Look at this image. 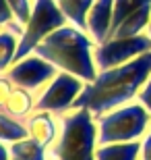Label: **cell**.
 <instances>
[{
	"mask_svg": "<svg viewBox=\"0 0 151 160\" xmlns=\"http://www.w3.org/2000/svg\"><path fill=\"white\" fill-rule=\"evenodd\" d=\"M151 77V52L141 54L130 62L97 71V77L85 85L73 108H87L93 117L110 112L134 102L141 88ZM70 108V110H73Z\"/></svg>",
	"mask_w": 151,
	"mask_h": 160,
	"instance_id": "6da1fadb",
	"label": "cell"
},
{
	"mask_svg": "<svg viewBox=\"0 0 151 160\" xmlns=\"http://www.w3.org/2000/svg\"><path fill=\"white\" fill-rule=\"evenodd\" d=\"M95 46L97 44L87 31L66 23L41 42L35 48V54L46 58L58 71L70 73L85 83H91L97 77V65L93 58Z\"/></svg>",
	"mask_w": 151,
	"mask_h": 160,
	"instance_id": "7a4b0ae2",
	"label": "cell"
},
{
	"mask_svg": "<svg viewBox=\"0 0 151 160\" xmlns=\"http://www.w3.org/2000/svg\"><path fill=\"white\" fill-rule=\"evenodd\" d=\"M60 131L50 158L54 160H95L97 150V123L87 108H73L58 114Z\"/></svg>",
	"mask_w": 151,
	"mask_h": 160,
	"instance_id": "3957f363",
	"label": "cell"
},
{
	"mask_svg": "<svg viewBox=\"0 0 151 160\" xmlns=\"http://www.w3.org/2000/svg\"><path fill=\"white\" fill-rule=\"evenodd\" d=\"M95 123L99 146L118 142H141L151 131V112L141 102L134 100L101 117H95Z\"/></svg>",
	"mask_w": 151,
	"mask_h": 160,
	"instance_id": "277c9868",
	"label": "cell"
},
{
	"mask_svg": "<svg viewBox=\"0 0 151 160\" xmlns=\"http://www.w3.org/2000/svg\"><path fill=\"white\" fill-rule=\"evenodd\" d=\"M66 23L68 21L58 8L56 0H33V11H31V17L23 29V36L19 40V50H17V56H15V62L33 54L35 48L50 33H54Z\"/></svg>",
	"mask_w": 151,
	"mask_h": 160,
	"instance_id": "5b68a950",
	"label": "cell"
},
{
	"mask_svg": "<svg viewBox=\"0 0 151 160\" xmlns=\"http://www.w3.org/2000/svg\"><path fill=\"white\" fill-rule=\"evenodd\" d=\"M87 83L83 79L70 75V73L60 71L46 88L37 94V102H35V110H46L52 114H62L68 112L73 104L77 102V98L81 96V92L85 89Z\"/></svg>",
	"mask_w": 151,
	"mask_h": 160,
	"instance_id": "8992f818",
	"label": "cell"
},
{
	"mask_svg": "<svg viewBox=\"0 0 151 160\" xmlns=\"http://www.w3.org/2000/svg\"><path fill=\"white\" fill-rule=\"evenodd\" d=\"M147 52H151V38L149 33H141L134 38H110L104 44H97L93 50V58L97 71H106L112 67L130 62Z\"/></svg>",
	"mask_w": 151,
	"mask_h": 160,
	"instance_id": "52a82bcc",
	"label": "cell"
},
{
	"mask_svg": "<svg viewBox=\"0 0 151 160\" xmlns=\"http://www.w3.org/2000/svg\"><path fill=\"white\" fill-rule=\"evenodd\" d=\"M58 73L60 71L54 65H50L46 58H41V56H37L33 52L29 56H25V58L17 60L4 75L17 88H23V89L33 92V94H40Z\"/></svg>",
	"mask_w": 151,
	"mask_h": 160,
	"instance_id": "ba28073f",
	"label": "cell"
},
{
	"mask_svg": "<svg viewBox=\"0 0 151 160\" xmlns=\"http://www.w3.org/2000/svg\"><path fill=\"white\" fill-rule=\"evenodd\" d=\"M25 125H27V133H29L31 139H35L41 146H46L48 150L54 146L56 137H58V131H60L58 117L52 112H46V110L31 112L25 119Z\"/></svg>",
	"mask_w": 151,
	"mask_h": 160,
	"instance_id": "9c48e42d",
	"label": "cell"
},
{
	"mask_svg": "<svg viewBox=\"0 0 151 160\" xmlns=\"http://www.w3.org/2000/svg\"><path fill=\"white\" fill-rule=\"evenodd\" d=\"M114 19V0H95L87 15V33L95 44H104L110 38Z\"/></svg>",
	"mask_w": 151,
	"mask_h": 160,
	"instance_id": "30bf717a",
	"label": "cell"
},
{
	"mask_svg": "<svg viewBox=\"0 0 151 160\" xmlns=\"http://www.w3.org/2000/svg\"><path fill=\"white\" fill-rule=\"evenodd\" d=\"M149 21H151V4H147L143 8H139L137 12L128 15L116 29L110 33V38H134V36H141V33H147Z\"/></svg>",
	"mask_w": 151,
	"mask_h": 160,
	"instance_id": "8fae6325",
	"label": "cell"
},
{
	"mask_svg": "<svg viewBox=\"0 0 151 160\" xmlns=\"http://www.w3.org/2000/svg\"><path fill=\"white\" fill-rule=\"evenodd\" d=\"M95 160H141V142H118L97 146Z\"/></svg>",
	"mask_w": 151,
	"mask_h": 160,
	"instance_id": "7c38bea8",
	"label": "cell"
},
{
	"mask_svg": "<svg viewBox=\"0 0 151 160\" xmlns=\"http://www.w3.org/2000/svg\"><path fill=\"white\" fill-rule=\"evenodd\" d=\"M35 102H37V94L29 92V89H23V88H12V94L6 102L4 110L11 117H17V119H27L31 112H35Z\"/></svg>",
	"mask_w": 151,
	"mask_h": 160,
	"instance_id": "4fadbf2b",
	"label": "cell"
},
{
	"mask_svg": "<svg viewBox=\"0 0 151 160\" xmlns=\"http://www.w3.org/2000/svg\"><path fill=\"white\" fill-rule=\"evenodd\" d=\"M93 2L95 0H56V4L66 17V21L83 31H87V15L91 11Z\"/></svg>",
	"mask_w": 151,
	"mask_h": 160,
	"instance_id": "5bb4252c",
	"label": "cell"
},
{
	"mask_svg": "<svg viewBox=\"0 0 151 160\" xmlns=\"http://www.w3.org/2000/svg\"><path fill=\"white\" fill-rule=\"evenodd\" d=\"M25 137H29L25 121L11 117L6 110H0V142L11 146L19 139H25Z\"/></svg>",
	"mask_w": 151,
	"mask_h": 160,
	"instance_id": "9a60e30c",
	"label": "cell"
},
{
	"mask_svg": "<svg viewBox=\"0 0 151 160\" xmlns=\"http://www.w3.org/2000/svg\"><path fill=\"white\" fill-rule=\"evenodd\" d=\"M12 158L19 160H50V150L46 146L37 143L31 137H25V139H19V142L11 143L8 146Z\"/></svg>",
	"mask_w": 151,
	"mask_h": 160,
	"instance_id": "2e32d148",
	"label": "cell"
},
{
	"mask_svg": "<svg viewBox=\"0 0 151 160\" xmlns=\"http://www.w3.org/2000/svg\"><path fill=\"white\" fill-rule=\"evenodd\" d=\"M21 36L8 27H0V73H6L15 62Z\"/></svg>",
	"mask_w": 151,
	"mask_h": 160,
	"instance_id": "e0dca14e",
	"label": "cell"
},
{
	"mask_svg": "<svg viewBox=\"0 0 151 160\" xmlns=\"http://www.w3.org/2000/svg\"><path fill=\"white\" fill-rule=\"evenodd\" d=\"M147 4H151V0H114V19H112L110 33L116 29L128 15L137 12L139 8H143V6H147Z\"/></svg>",
	"mask_w": 151,
	"mask_h": 160,
	"instance_id": "ac0fdd59",
	"label": "cell"
},
{
	"mask_svg": "<svg viewBox=\"0 0 151 160\" xmlns=\"http://www.w3.org/2000/svg\"><path fill=\"white\" fill-rule=\"evenodd\" d=\"M8 4L12 8L15 21L25 27L29 17H31V11H33V0H8Z\"/></svg>",
	"mask_w": 151,
	"mask_h": 160,
	"instance_id": "d6986e66",
	"label": "cell"
},
{
	"mask_svg": "<svg viewBox=\"0 0 151 160\" xmlns=\"http://www.w3.org/2000/svg\"><path fill=\"white\" fill-rule=\"evenodd\" d=\"M12 88H15V83L6 77L4 73H0V110H4L6 102H8V98L12 94Z\"/></svg>",
	"mask_w": 151,
	"mask_h": 160,
	"instance_id": "ffe728a7",
	"label": "cell"
},
{
	"mask_svg": "<svg viewBox=\"0 0 151 160\" xmlns=\"http://www.w3.org/2000/svg\"><path fill=\"white\" fill-rule=\"evenodd\" d=\"M11 23H15L12 8L8 4V0H0V27H8Z\"/></svg>",
	"mask_w": 151,
	"mask_h": 160,
	"instance_id": "44dd1931",
	"label": "cell"
},
{
	"mask_svg": "<svg viewBox=\"0 0 151 160\" xmlns=\"http://www.w3.org/2000/svg\"><path fill=\"white\" fill-rule=\"evenodd\" d=\"M137 102H141L143 106L147 108L151 112V77L145 81V85L141 88V92H139V96H137Z\"/></svg>",
	"mask_w": 151,
	"mask_h": 160,
	"instance_id": "7402d4cb",
	"label": "cell"
},
{
	"mask_svg": "<svg viewBox=\"0 0 151 160\" xmlns=\"http://www.w3.org/2000/svg\"><path fill=\"white\" fill-rule=\"evenodd\" d=\"M141 160H151V131L141 139Z\"/></svg>",
	"mask_w": 151,
	"mask_h": 160,
	"instance_id": "603a6c76",
	"label": "cell"
},
{
	"mask_svg": "<svg viewBox=\"0 0 151 160\" xmlns=\"http://www.w3.org/2000/svg\"><path fill=\"white\" fill-rule=\"evenodd\" d=\"M0 160H11V150L2 142H0Z\"/></svg>",
	"mask_w": 151,
	"mask_h": 160,
	"instance_id": "cb8c5ba5",
	"label": "cell"
},
{
	"mask_svg": "<svg viewBox=\"0 0 151 160\" xmlns=\"http://www.w3.org/2000/svg\"><path fill=\"white\" fill-rule=\"evenodd\" d=\"M147 33H149V38H151V21H149V27H147Z\"/></svg>",
	"mask_w": 151,
	"mask_h": 160,
	"instance_id": "d4e9b609",
	"label": "cell"
},
{
	"mask_svg": "<svg viewBox=\"0 0 151 160\" xmlns=\"http://www.w3.org/2000/svg\"><path fill=\"white\" fill-rule=\"evenodd\" d=\"M11 160H19V158H12V156H11Z\"/></svg>",
	"mask_w": 151,
	"mask_h": 160,
	"instance_id": "484cf974",
	"label": "cell"
},
{
	"mask_svg": "<svg viewBox=\"0 0 151 160\" xmlns=\"http://www.w3.org/2000/svg\"><path fill=\"white\" fill-rule=\"evenodd\" d=\"M50 160H54V158H50Z\"/></svg>",
	"mask_w": 151,
	"mask_h": 160,
	"instance_id": "4316f807",
	"label": "cell"
}]
</instances>
